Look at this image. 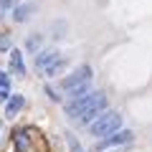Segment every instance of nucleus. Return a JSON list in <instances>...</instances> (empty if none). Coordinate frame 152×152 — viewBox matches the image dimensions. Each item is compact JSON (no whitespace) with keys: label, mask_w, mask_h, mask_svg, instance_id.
Returning a JSON list of instances; mask_svg holds the SVG:
<instances>
[{"label":"nucleus","mask_w":152,"mask_h":152,"mask_svg":"<svg viewBox=\"0 0 152 152\" xmlns=\"http://www.w3.org/2000/svg\"><path fill=\"white\" fill-rule=\"evenodd\" d=\"M127 142H132V132H129V129H122V132H114V134H109L107 140H102V142H99V150L117 147V145H127Z\"/></svg>","instance_id":"obj_5"},{"label":"nucleus","mask_w":152,"mask_h":152,"mask_svg":"<svg viewBox=\"0 0 152 152\" xmlns=\"http://www.w3.org/2000/svg\"><path fill=\"white\" fill-rule=\"evenodd\" d=\"M8 48H10V36L0 33V51H8Z\"/></svg>","instance_id":"obj_11"},{"label":"nucleus","mask_w":152,"mask_h":152,"mask_svg":"<svg viewBox=\"0 0 152 152\" xmlns=\"http://www.w3.org/2000/svg\"><path fill=\"white\" fill-rule=\"evenodd\" d=\"M119 124H122V117L117 112H107V114H99L96 119L89 124V132H91L94 137H109V134H114V132L119 129Z\"/></svg>","instance_id":"obj_2"},{"label":"nucleus","mask_w":152,"mask_h":152,"mask_svg":"<svg viewBox=\"0 0 152 152\" xmlns=\"http://www.w3.org/2000/svg\"><path fill=\"white\" fill-rule=\"evenodd\" d=\"M31 13H36V5H33V3L18 5L15 10H13V20H15V23H26L28 18H31Z\"/></svg>","instance_id":"obj_7"},{"label":"nucleus","mask_w":152,"mask_h":152,"mask_svg":"<svg viewBox=\"0 0 152 152\" xmlns=\"http://www.w3.org/2000/svg\"><path fill=\"white\" fill-rule=\"evenodd\" d=\"M89 79H91V69H89V66H79V69H76L71 76H66L64 81H61V86H64L66 91L71 94V91H76V89L86 86Z\"/></svg>","instance_id":"obj_4"},{"label":"nucleus","mask_w":152,"mask_h":152,"mask_svg":"<svg viewBox=\"0 0 152 152\" xmlns=\"http://www.w3.org/2000/svg\"><path fill=\"white\" fill-rule=\"evenodd\" d=\"M13 0H0V5H10Z\"/></svg>","instance_id":"obj_13"},{"label":"nucleus","mask_w":152,"mask_h":152,"mask_svg":"<svg viewBox=\"0 0 152 152\" xmlns=\"http://www.w3.org/2000/svg\"><path fill=\"white\" fill-rule=\"evenodd\" d=\"M38 46H41V36H31V38H28V48H31V51H36Z\"/></svg>","instance_id":"obj_12"},{"label":"nucleus","mask_w":152,"mask_h":152,"mask_svg":"<svg viewBox=\"0 0 152 152\" xmlns=\"http://www.w3.org/2000/svg\"><path fill=\"white\" fill-rule=\"evenodd\" d=\"M28 142H31V140H28V132L20 129V132L15 134V152H26V150H28Z\"/></svg>","instance_id":"obj_10"},{"label":"nucleus","mask_w":152,"mask_h":152,"mask_svg":"<svg viewBox=\"0 0 152 152\" xmlns=\"http://www.w3.org/2000/svg\"><path fill=\"white\" fill-rule=\"evenodd\" d=\"M26 107V99L20 96V94H15V96H10L8 99V104H5V117H15L20 109Z\"/></svg>","instance_id":"obj_6"},{"label":"nucleus","mask_w":152,"mask_h":152,"mask_svg":"<svg viewBox=\"0 0 152 152\" xmlns=\"http://www.w3.org/2000/svg\"><path fill=\"white\" fill-rule=\"evenodd\" d=\"M10 71H15L18 76H23L26 74V64H23V53L18 48H13L10 51Z\"/></svg>","instance_id":"obj_8"},{"label":"nucleus","mask_w":152,"mask_h":152,"mask_svg":"<svg viewBox=\"0 0 152 152\" xmlns=\"http://www.w3.org/2000/svg\"><path fill=\"white\" fill-rule=\"evenodd\" d=\"M10 99V79H8L5 71H0V102Z\"/></svg>","instance_id":"obj_9"},{"label":"nucleus","mask_w":152,"mask_h":152,"mask_svg":"<svg viewBox=\"0 0 152 152\" xmlns=\"http://www.w3.org/2000/svg\"><path fill=\"white\" fill-rule=\"evenodd\" d=\"M104 107H107V96H104L102 91H91V94H86V96L71 99V102L66 104V114H69L71 119L86 124V122L96 119L99 114L104 112Z\"/></svg>","instance_id":"obj_1"},{"label":"nucleus","mask_w":152,"mask_h":152,"mask_svg":"<svg viewBox=\"0 0 152 152\" xmlns=\"http://www.w3.org/2000/svg\"><path fill=\"white\" fill-rule=\"evenodd\" d=\"M64 66H66L64 56L56 53V51H43V53H38V58H36V69L41 71V74H46V76H56Z\"/></svg>","instance_id":"obj_3"}]
</instances>
